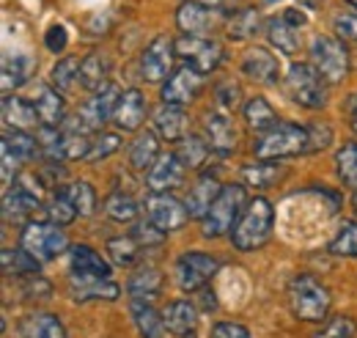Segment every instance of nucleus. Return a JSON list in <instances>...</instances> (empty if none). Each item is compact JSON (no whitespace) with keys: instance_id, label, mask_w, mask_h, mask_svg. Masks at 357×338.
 Masks as SVG:
<instances>
[{"instance_id":"f257e3e1","label":"nucleus","mask_w":357,"mask_h":338,"mask_svg":"<svg viewBox=\"0 0 357 338\" xmlns=\"http://www.w3.org/2000/svg\"><path fill=\"white\" fill-rule=\"evenodd\" d=\"M272 223H275V210L267 198H253L248 204V210L242 212L239 223L231 231V242L236 251L250 254L259 251L261 245H267V240L272 237Z\"/></svg>"},{"instance_id":"f03ea898","label":"nucleus","mask_w":357,"mask_h":338,"mask_svg":"<svg viewBox=\"0 0 357 338\" xmlns=\"http://www.w3.org/2000/svg\"><path fill=\"white\" fill-rule=\"evenodd\" d=\"M289 305L291 314L303 322H324L333 305L330 289L308 272H300L289 284Z\"/></svg>"},{"instance_id":"7ed1b4c3","label":"nucleus","mask_w":357,"mask_h":338,"mask_svg":"<svg viewBox=\"0 0 357 338\" xmlns=\"http://www.w3.org/2000/svg\"><path fill=\"white\" fill-rule=\"evenodd\" d=\"M311 149V135L308 127L291 124V122H278L275 127L264 132L256 143L253 152L259 160H280V157H297Z\"/></svg>"},{"instance_id":"20e7f679","label":"nucleus","mask_w":357,"mask_h":338,"mask_svg":"<svg viewBox=\"0 0 357 338\" xmlns=\"http://www.w3.org/2000/svg\"><path fill=\"white\" fill-rule=\"evenodd\" d=\"M245 204H248L245 184H236V182L223 184V190H220V196L215 198L212 210L206 212V217L201 220V231H204V237L215 240V237H223V234H228V231H234V226L239 223L242 212L248 210Z\"/></svg>"},{"instance_id":"39448f33","label":"nucleus","mask_w":357,"mask_h":338,"mask_svg":"<svg viewBox=\"0 0 357 338\" xmlns=\"http://www.w3.org/2000/svg\"><path fill=\"white\" fill-rule=\"evenodd\" d=\"M119 85H107L102 91H96L89 102L80 108V113L75 116L72 124H66V132H77V135H91V132H102V127L113 119L116 105H119Z\"/></svg>"},{"instance_id":"423d86ee","label":"nucleus","mask_w":357,"mask_h":338,"mask_svg":"<svg viewBox=\"0 0 357 338\" xmlns=\"http://www.w3.org/2000/svg\"><path fill=\"white\" fill-rule=\"evenodd\" d=\"M324 83L327 80L316 72V66H311V64H294L289 69L286 80H283L286 94L297 105H303L308 110H319V108L327 105V88H324Z\"/></svg>"},{"instance_id":"0eeeda50","label":"nucleus","mask_w":357,"mask_h":338,"mask_svg":"<svg viewBox=\"0 0 357 338\" xmlns=\"http://www.w3.org/2000/svg\"><path fill=\"white\" fill-rule=\"evenodd\" d=\"M20 242L36 261H52V258H58V256L63 254L66 245H69L61 226L39 223V220H33V223H28L22 228V240Z\"/></svg>"},{"instance_id":"6e6552de","label":"nucleus","mask_w":357,"mask_h":338,"mask_svg":"<svg viewBox=\"0 0 357 338\" xmlns=\"http://www.w3.org/2000/svg\"><path fill=\"white\" fill-rule=\"evenodd\" d=\"M311 58L316 72L327 83H341L349 72V52L347 47L333 36H316L311 44Z\"/></svg>"},{"instance_id":"1a4fd4ad","label":"nucleus","mask_w":357,"mask_h":338,"mask_svg":"<svg viewBox=\"0 0 357 338\" xmlns=\"http://www.w3.org/2000/svg\"><path fill=\"white\" fill-rule=\"evenodd\" d=\"M220 270V261L215 256L201 254V251H187L176 261V284L181 292H198L206 289V284L215 278Z\"/></svg>"},{"instance_id":"9d476101","label":"nucleus","mask_w":357,"mask_h":338,"mask_svg":"<svg viewBox=\"0 0 357 338\" xmlns=\"http://www.w3.org/2000/svg\"><path fill=\"white\" fill-rule=\"evenodd\" d=\"M176 55L187 61V66L198 69L201 75H209L220 66L223 61V47L215 39H204V36H181L176 39Z\"/></svg>"},{"instance_id":"9b49d317","label":"nucleus","mask_w":357,"mask_h":338,"mask_svg":"<svg viewBox=\"0 0 357 338\" xmlns=\"http://www.w3.org/2000/svg\"><path fill=\"white\" fill-rule=\"evenodd\" d=\"M146 214H149V223H154L160 231H178L187 220H190V212L187 207L168 196V193H151L146 198Z\"/></svg>"},{"instance_id":"f8f14e48","label":"nucleus","mask_w":357,"mask_h":338,"mask_svg":"<svg viewBox=\"0 0 357 338\" xmlns=\"http://www.w3.org/2000/svg\"><path fill=\"white\" fill-rule=\"evenodd\" d=\"M223 14L215 8H206L195 0H184L176 11V25L178 31H184V36H204L209 39V34L215 28H220Z\"/></svg>"},{"instance_id":"ddd939ff","label":"nucleus","mask_w":357,"mask_h":338,"mask_svg":"<svg viewBox=\"0 0 357 338\" xmlns=\"http://www.w3.org/2000/svg\"><path fill=\"white\" fill-rule=\"evenodd\" d=\"M174 55H176V42L168 36H157L140 55V78L149 83H160L162 78H168L174 66Z\"/></svg>"},{"instance_id":"4468645a","label":"nucleus","mask_w":357,"mask_h":338,"mask_svg":"<svg viewBox=\"0 0 357 338\" xmlns=\"http://www.w3.org/2000/svg\"><path fill=\"white\" fill-rule=\"evenodd\" d=\"M201 88H204V75L192 66H181L168 78V83L162 85V102L181 108V105L192 102L201 94Z\"/></svg>"},{"instance_id":"2eb2a0df","label":"nucleus","mask_w":357,"mask_h":338,"mask_svg":"<svg viewBox=\"0 0 357 338\" xmlns=\"http://www.w3.org/2000/svg\"><path fill=\"white\" fill-rule=\"evenodd\" d=\"M69 295L75 302H89V300H119L121 297V286L113 284L110 278H91V275H80L72 272L69 275Z\"/></svg>"},{"instance_id":"dca6fc26","label":"nucleus","mask_w":357,"mask_h":338,"mask_svg":"<svg viewBox=\"0 0 357 338\" xmlns=\"http://www.w3.org/2000/svg\"><path fill=\"white\" fill-rule=\"evenodd\" d=\"M204 129H206V140L209 146L218 152V154H231L239 143V129L234 127V122L228 119L225 110H215V113H206L204 119Z\"/></svg>"},{"instance_id":"f3484780","label":"nucleus","mask_w":357,"mask_h":338,"mask_svg":"<svg viewBox=\"0 0 357 338\" xmlns=\"http://www.w3.org/2000/svg\"><path fill=\"white\" fill-rule=\"evenodd\" d=\"M184 170L187 168L178 160V154H162L149 170L146 184H149L151 193H168V190H174L184 182Z\"/></svg>"},{"instance_id":"a211bd4d","label":"nucleus","mask_w":357,"mask_h":338,"mask_svg":"<svg viewBox=\"0 0 357 338\" xmlns=\"http://www.w3.org/2000/svg\"><path fill=\"white\" fill-rule=\"evenodd\" d=\"M39 193L31 184H17L14 190H6L3 196V214L6 220H28L39 212Z\"/></svg>"},{"instance_id":"6ab92c4d","label":"nucleus","mask_w":357,"mask_h":338,"mask_svg":"<svg viewBox=\"0 0 357 338\" xmlns=\"http://www.w3.org/2000/svg\"><path fill=\"white\" fill-rule=\"evenodd\" d=\"M242 75H248L256 83H278L280 64H278V58L272 52H267L264 47H253L242 58Z\"/></svg>"},{"instance_id":"aec40b11","label":"nucleus","mask_w":357,"mask_h":338,"mask_svg":"<svg viewBox=\"0 0 357 338\" xmlns=\"http://www.w3.org/2000/svg\"><path fill=\"white\" fill-rule=\"evenodd\" d=\"M143 119H146V96L137 88H127L119 96V105H116V113H113L116 127L124 129V132H135L143 124Z\"/></svg>"},{"instance_id":"412c9836","label":"nucleus","mask_w":357,"mask_h":338,"mask_svg":"<svg viewBox=\"0 0 357 338\" xmlns=\"http://www.w3.org/2000/svg\"><path fill=\"white\" fill-rule=\"evenodd\" d=\"M220 190H223V184L218 182V176H215V173H204V176L192 184V190H190V196H187V201H184L190 217H201V220H204L206 212L212 210L215 198L220 196Z\"/></svg>"},{"instance_id":"4be33fe9","label":"nucleus","mask_w":357,"mask_h":338,"mask_svg":"<svg viewBox=\"0 0 357 338\" xmlns=\"http://www.w3.org/2000/svg\"><path fill=\"white\" fill-rule=\"evenodd\" d=\"M33 108L39 113V124L42 127H61L63 122V96L58 88L52 85H36V94H33Z\"/></svg>"},{"instance_id":"5701e85b","label":"nucleus","mask_w":357,"mask_h":338,"mask_svg":"<svg viewBox=\"0 0 357 338\" xmlns=\"http://www.w3.org/2000/svg\"><path fill=\"white\" fill-rule=\"evenodd\" d=\"M162 316H165V328L178 338L195 333V328H198V308L192 302H187V300L168 302V308L162 311Z\"/></svg>"},{"instance_id":"b1692460","label":"nucleus","mask_w":357,"mask_h":338,"mask_svg":"<svg viewBox=\"0 0 357 338\" xmlns=\"http://www.w3.org/2000/svg\"><path fill=\"white\" fill-rule=\"evenodd\" d=\"M130 311H132L135 328H137L140 338H165V330H168L165 328V316H160V311L151 302L132 300Z\"/></svg>"},{"instance_id":"393cba45","label":"nucleus","mask_w":357,"mask_h":338,"mask_svg":"<svg viewBox=\"0 0 357 338\" xmlns=\"http://www.w3.org/2000/svg\"><path fill=\"white\" fill-rule=\"evenodd\" d=\"M110 69H113V64H110L107 55L91 52V55L83 58V66H80V85L93 91V94L107 88L110 85Z\"/></svg>"},{"instance_id":"a878e982","label":"nucleus","mask_w":357,"mask_h":338,"mask_svg":"<svg viewBox=\"0 0 357 338\" xmlns=\"http://www.w3.org/2000/svg\"><path fill=\"white\" fill-rule=\"evenodd\" d=\"M33 69H36V61H33L31 55H25V52L8 55V58L3 61V94H11V91H17L20 85L28 83L31 75H33Z\"/></svg>"},{"instance_id":"bb28decb","label":"nucleus","mask_w":357,"mask_h":338,"mask_svg":"<svg viewBox=\"0 0 357 338\" xmlns=\"http://www.w3.org/2000/svg\"><path fill=\"white\" fill-rule=\"evenodd\" d=\"M69 264H72V272L91 275V278H110V264L91 245H75L69 251Z\"/></svg>"},{"instance_id":"cd10ccee","label":"nucleus","mask_w":357,"mask_h":338,"mask_svg":"<svg viewBox=\"0 0 357 338\" xmlns=\"http://www.w3.org/2000/svg\"><path fill=\"white\" fill-rule=\"evenodd\" d=\"M20 336L22 338H69L66 328L55 314H31L20 322Z\"/></svg>"},{"instance_id":"c85d7f7f","label":"nucleus","mask_w":357,"mask_h":338,"mask_svg":"<svg viewBox=\"0 0 357 338\" xmlns=\"http://www.w3.org/2000/svg\"><path fill=\"white\" fill-rule=\"evenodd\" d=\"M3 119H6L8 127L28 132V129L39 122V113H36V108H33L31 99H22V96H3Z\"/></svg>"},{"instance_id":"c756f323","label":"nucleus","mask_w":357,"mask_h":338,"mask_svg":"<svg viewBox=\"0 0 357 338\" xmlns=\"http://www.w3.org/2000/svg\"><path fill=\"white\" fill-rule=\"evenodd\" d=\"M160 160V140L151 129L140 132L130 146V166L135 170H151V166Z\"/></svg>"},{"instance_id":"7c9ffc66","label":"nucleus","mask_w":357,"mask_h":338,"mask_svg":"<svg viewBox=\"0 0 357 338\" xmlns=\"http://www.w3.org/2000/svg\"><path fill=\"white\" fill-rule=\"evenodd\" d=\"M154 124H157V132L165 140H181L184 129H187V116L178 105H165L162 102V108H157V113H154Z\"/></svg>"},{"instance_id":"2f4dec72","label":"nucleus","mask_w":357,"mask_h":338,"mask_svg":"<svg viewBox=\"0 0 357 338\" xmlns=\"http://www.w3.org/2000/svg\"><path fill=\"white\" fill-rule=\"evenodd\" d=\"M0 261H3V272L11 278H33V275H39V264L42 261H36L33 256L28 254L25 248H20V251H14V248H3V254H0Z\"/></svg>"},{"instance_id":"473e14b6","label":"nucleus","mask_w":357,"mask_h":338,"mask_svg":"<svg viewBox=\"0 0 357 338\" xmlns=\"http://www.w3.org/2000/svg\"><path fill=\"white\" fill-rule=\"evenodd\" d=\"M297 31H300V28H294L283 14H280V17H272L267 22L269 42L275 44L280 52H286V55H294L297 47H300V34H297Z\"/></svg>"},{"instance_id":"72a5a7b5","label":"nucleus","mask_w":357,"mask_h":338,"mask_svg":"<svg viewBox=\"0 0 357 338\" xmlns=\"http://www.w3.org/2000/svg\"><path fill=\"white\" fill-rule=\"evenodd\" d=\"M245 124L253 129V132H269V129L278 124V113L275 108L269 105L264 96H253L248 105H245Z\"/></svg>"},{"instance_id":"f704fd0d","label":"nucleus","mask_w":357,"mask_h":338,"mask_svg":"<svg viewBox=\"0 0 357 338\" xmlns=\"http://www.w3.org/2000/svg\"><path fill=\"white\" fill-rule=\"evenodd\" d=\"M176 154L184 163V168H204V163L209 157V140H204L201 135H184L178 140Z\"/></svg>"},{"instance_id":"c9c22d12","label":"nucleus","mask_w":357,"mask_h":338,"mask_svg":"<svg viewBox=\"0 0 357 338\" xmlns=\"http://www.w3.org/2000/svg\"><path fill=\"white\" fill-rule=\"evenodd\" d=\"M162 289V275L160 270L154 267H146V270H137L130 284H127V292L132 295V300H146V297H157Z\"/></svg>"},{"instance_id":"e433bc0d","label":"nucleus","mask_w":357,"mask_h":338,"mask_svg":"<svg viewBox=\"0 0 357 338\" xmlns=\"http://www.w3.org/2000/svg\"><path fill=\"white\" fill-rule=\"evenodd\" d=\"M3 149H8L20 163H28V160H33L36 152H39V138L31 135V132L14 129V132H6V135H3Z\"/></svg>"},{"instance_id":"4c0bfd02","label":"nucleus","mask_w":357,"mask_h":338,"mask_svg":"<svg viewBox=\"0 0 357 338\" xmlns=\"http://www.w3.org/2000/svg\"><path fill=\"white\" fill-rule=\"evenodd\" d=\"M80 66L83 61L80 58H63L52 66V85L61 91V94H69L75 91L77 83H80Z\"/></svg>"},{"instance_id":"58836bf2","label":"nucleus","mask_w":357,"mask_h":338,"mask_svg":"<svg viewBox=\"0 0 357 338\" xmlns=\"http://www.w3.org/2000/svg\"><path fill=\"white\" fill-rule=\"evenodd\" d=\"M259 28H261V14L256 11V8H242V11H236L234 14V20L228 22V36L231 39H250V36H256L259 34Z\"/></svg>"},{"instance_id":"ea45409f","label":"nucleus","mask_w":357,"mask_h":338,"mask_svg":"<svg viewBox=\"0 0 357 338\" xmlns=\"http://www.w3.org/2000/svg\"><path fill=\"white\" fill-rule=\"evenodd\" d=\"M283 173H286V170L280 168V166H272V163H256V166L242 168L245 182L253 184V187H259V190H267L272 184H278V179H280Z\"/></svg>"},{"instance_id":"a19ab883","label":"nucleus","mask_w":357,"mask_h":338,"mask_svg":"<svg viewBox=\"0 0 357 338\" xmlns=\"http://www.w3.org/2000/svg\"><path fill=\"white\" fill-rule=\"evenodd\" d=\"M105 212L116 223H132L135 217H137V204H135L132 196H127V193H113L105 201Z\"/></svg>"},{"instance_id":"79ce46f5","label":"nucleus","mask_w":357,"mask_h":338,"mask_svg":"<svg viewBox=\"0 0 357 338\" xmlns=\"http://www.w3.org/2000/svg\"><path fill=\"white\" fill-rule=\"evenodd\" d=\"M335 170H338V179L357 190V143H347L344 149H338L335 154Z\"/></svg>"},{"instance_id":"37998d69","label":"nucleus","mask_w":357,"mask_h":338,"mask_svg":"<svg viewBox=\"0 0 357 338\" xmlns=\"http://www.w3.org/2000/svg\"><path fill=\"white\" fill-rule=\"evenodd\" d=\"M47 214H50V223H55V226H69V223L77 217V207L72 204L66 187L52 196V201H50V207H47Z\"/></svg>"},{"instance_id":"c03bdc74","label":"nucleus","mask_w":357,"mask_h":338,"mask_svg":"<svg viewBox=\"0 0 357 338\" xmlns=\"http://www.w3.org/2000/svg\"><path fill=\"white\" fill-rule=\"evenodd\" d=\"M330 254L344 256V258H357V223H344L335 240L330 242Z\"/></svg>"},{"instance_id":"a18cd8bd","label":"nucleus","mask_w":357,"mask_h":338,"mask_svg":"<svg viewBox=\"0 0 357 338\" xmlns=\"http://www.w3.org/2000/svg\"><path fill=\"white\" fill-rule=\"evenodd\" d=\"M107 254L119 267H130L137 258V242L135 237H113L107 240Z\"/></svg>"},{"instance_id":"49530a36","label":"nucleus","mask_w":357,"mask_h":338,"mask_svg":"<svg viewBox=\"0 0 357 338\" xmlns=\"http://www.w3.org/2000/svg\"><path fill=\"white\" fill-rule=\"evenodd\" d=\"M357 336V322L352 316H333L324 322V328L313 338H355Z\"/></svg>"},{"instance_id":"de8ad7c7","label":"nucleus","mask_w":357,"mask_h":338,"mask_svg":"<svg viewBox=\"0 0 357 338\" xmlns=\"http://www.w3.org/2000/svg\"><path fill=\"white\" fill-rule=\"evenodd\" d=\"M66 190H69L72 204L77 207V214L86 217V214L93 212V207H96V193H93V187H91L89 182H83V179H80V182H72Z\"/></svg>"},{"instance_id":"09e8293b","label":"nucleus","mask_w":357,"mask_h":338,"mask_svg":"<svg viewBox=\"0 0 357 338\" xmlns=\"http://www.w3.org/2000/svg\"><path fill=\"white\" fill-rule=\"evenodd\" d=\"M121 146V140H119V135L116 132H102V135H96L93 140H91V152H89V163H96V160H105V157H110L116 149Z\"/></svg>"},{"instance_id":"8fccbe9b","label":"nucleus","mask_w":357,"mask_h":338,"mask_svg":"<svg viewBox=\"0 0 357 338\" xmlns=\"http://www.w3.org/2000/svg\"><path fill=\"white\" fill-rule=\"evenodd\" d=\"M132 237L137 245H146V248H154V245H162L165 240V231H160L154 223H137L132 228Z\"/></svg>"},{"instance_id":"3c124183","label":"nucleus","mask_w":357,"mask_h":338,"mask_svg":"<svg viewBox=\"0 0 357 338\" xmlns=\"http://www.w3.org/2000/svg\"><path fill=\"white\" fill-rule=\"evenodd\" d=\"M215 96H218V105H220L225 113H228V110H236V105H239V96H242V91H239V85L234 83V80H225V83L218 85Z\"/></svg>"},{"instance_id":"603ef678","label":"nucleus","mask_w":357,"mask_h":338,"mask_svg":"<svg viewBox=\"0 0 357 338\" xmlns=\"http://www.w3.org/2000/svg\"><path fill=\"white\" fill-rule=\"evenodd\" d=\"M66 44H69V34H66L63 25H52V28L45 34V47L50 50V52H63Z\"/></svg>"},{"instance_id":"864d4df0","label":"nucleus","mask_w":357,"mask_h":338,"mask_svg":"<svg viewBox=\"0 0 357 338\" xmlns=\"http://www.w3.org/2000/svg\"><path fill=\"white\" fill-rule=\"evenodd\" d=\"M212 338H250V330L239 322H218L212 328Z\"/></svg>"},{"instance_id":"5fc2aeb1","label":"nucleus","mask_w":357,"mask_h":338,"mask_svg":"<svg viewBox=\"0 0 357 338\" xmlns=\"http://www.w3.org/2000/svg\"><path fill=\"white\" fill-rule=\"evenodd\" d=\"M308 135H311V149H308V152L327 149L330 140H333V129L327 127V124H311V127H308Z\"/></svg>"},{"instance_id":"6e6d98bb","label":"nucleus","mask_w":357,"mask_h":338,"mask_svg":"<svg viewBox=\"0 0 357 338\" xmlns=\"http://www.w3.org/2000/svg\"><path fill=\"white\" fill-rule=\"evenodd\" d=\"M335 31H338L341 39L357 42V17L355 14H341V17H335Z\"/></svg>"},{"instance_id":"4d7b16f0","label":"nucleus","mask_w":357,"mask_h":338,"mask_svg":"<svg viewBox=\"0 0 357 338\" xmlns=\"http://www.w3.org/2000/svg\"><path fill=\"white\" fill-rule=\"evenodd\" d=\"M20 166H22V163H20L8 149H3V184H6V187H11V182H14Z\"/></svg>"},{"instance_id":"13d9d810","label":"nucleus","mask_w":357,"mask_h":338,"mask_svg":"<svg viewBox=\"0 0 357 338\" xmlns=\"http://www.w3.org/2000/svg\"><path fill=\"white\" fill-rule=\"evenodd\" d=\"M195 3H201L206 8H215V11H223V8H231L236 0H195Z\"/></svg>"},{"instance_id":"bf43d9fd","label":"nucleus","mask_w":357,"mask_h":338,"mask_svg":"<svg viewBox=\"0 0 357 338\" xmlns=\"http://www.w3.org/2000/svg\"><path fill=\"white\" fill-rule=\"evenodd\" d=\"M349 116H352V122H357V94L349 99Z\"/></svg>"},{"instance_id":"052dcab7","label":"nucleus","mask_w":357,"mask_h":338,"mask_svg":"<svg viewBox=\"0 0 357 338\" xmlns=\"http://www.w3.org/2000/svg\"><path fill=\"white\" fill-rule=\"evenodd\" d=\"M300 3H303V6H308V8H316L321 0H300Z\"/></svg>"},{"instance_id":"680f3d73","label":"nucleus","mask_w":357,"mask_h":338,"mask_svg":"<svg viewBox=\"0 0 357 338\" xmlns=\"http://www.w3.org/2000/svg\"><path fill=\"white\" fill-rule=\"evenodd\" d=\"M347 3H349V6H355V8H357V0H347Z\"/></svg>"},{"instance_id":"e2e57ef3","label":"nucleus","mask_w":357,"mask_h":338,"mask_svg":"<svg viewBox=\"0 0 357 338\" xmlns=\"http://www.w3.org/2000/svg\"><path fill=\"white\" fill-rule=\"evenodd\" d=\"M352 129H355V132H357V122H352Z\"/></svg>"},{"instance_id":"0e129e2a","label":"nucleus","mask_w":357,"mask_h":338,"mask_svg":"<svg viewBox=\"0 0 357 338\" xmlns=\"http://www.w3.org/2000/svg\"><path fill=\"white\" fill-rule=\"evenodd\" d=\"M355 212H357V196H355Z\"/></svg>"}]
</instances>
